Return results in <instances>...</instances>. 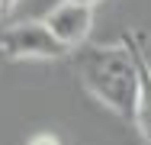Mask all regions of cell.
I'll list each match as a JSON object with an SVG mask.
<instances>
[{
	"label": "cell",
	"mask_w": 151,
	"mask_h": 145,
	"mask_svg": "<svg viewBox=\"0 0 151 145\" xmlns=\"http://www.w3.org/2000/svg\"><path fill=\"white\" fill-rule=\"evenodd\" d=\"M77 81L93 100H100L109 113L119 119L132 123L135 116V100H138V68L132 49L119 45H84L77 52H71Z\"/></svg>",
	"instance_id": "6da1fadb"
},
{
	"label": "cell",
	"mask_w": 151,
	"mask_h": 145,
	"mask_svg": "<svg viewBox=\"0 0 151 145\" xmlns=\"http://www.w3.org/2000/svg\"><path fill=\"white\" fill-rule=\"evenodd\" d=\"M64 55H71V52L48 32V26L42 20L16 23V26L0 32V58H10V61H58Z\"/></svg>",
	"instance_id": "7a4b0ae2"
},
{
	"label": "cell",
	"mask_w": 151,
	"mask_h": 145,
	"mask_svg": "<svg viewBox=\"0 0 151 145\" xmlns=\"http://www.w3.org/2000/svg\"><path fill=\"white\" fill-rule=\"evenodd\" d=\"M48 32L58 39L68 52H77L87 45L93 29V7H81V3H71V0H61L58 7H52V13L42 20Z\"/></svg>",
	"instance_id": "3957f363"
},
{
	"label": "cell",
	"mask_w": 151,
	"mask_h": 145,
	"mask_svg": "<svg viewBox=\"0 0 151 145\" xmlns=\"http://www.w3.org/2000/svg\"><path fill=\"white\" fill-rule=\"evenodd\" d=\"M122 42L132 49L135 55V68H138V100H135V129L138 136L151 145V65H148V55H145V42L138 32H122Z\"/></svg>",
	"instance_id": "277c9868"
},
{
	"label": "cell",
	"mask_w": 151,
	"mask_h": 145,
	"mask_svg": "<svg viewBox=\"0 0 151 145\" xmlns=\"http://www.w3.org/2000/svg\"><path fill=\"white\" fill-rule=\"evenodd\" d=\"M26 145H61V139H58V136H52V132H35Z\"/></svg>",
	"instance_id": "5b68a950"
},
{
	"label": "cell",
	"mask_w": 151,
	"mask_h": 145,
	"mask_svg": "<svg viewBox=\"0 0 151 145\" xmlns=\"http://www.w3.org/2000/svg\"><path fill=\"white\" fill-rule=\"evenodd\" d=\"M13 7H16V0H0V10H3V16H6Z\"/></svg>",
	"instance_id": "8992f818"
},
{
	"label": "cell",
	"mask_w": 151,
	"mask_h": 145,
	"mask_svg": "<svg viewBox=\"0 0 151 145\" xmlns=\"http://www.w3.org/2000/svg\"><path fill=\"white\" fill-rule=\"evenodd\" d=\"M71 3H81V7H93V3H100V0H71Z\"/></svg>",
	"instance_id": "52a82bcc"
},
{
	"label": "cell",
	"mask_w": 151,
	"mask_h": 145,
	"mask_svg": "<svg viewBox=\"0 0 151 145\" xmlns=\"http://www.w3.org/2000/svg\"><path fill=\"white\" fill-rule=\"evenodd\" d=\"M0 16H3V10H0Z\"/></svg>",
	"instance_id": "ba28073f"
}]
</instances>
